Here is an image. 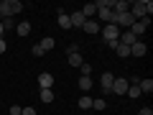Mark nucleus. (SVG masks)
Instances as JSON below:
<instances>
[{
  "label": "nucleus",
  "mask_w": 153,
  "mask_h": 115,
  "mask_svg": "<svg viewBox=\"0 0 153 115\" xmlns=\"http://www.w3.org/2000/svg\"><path fill=\"white\" fill-rule=\"evenodd\" d=\"M153 13V3L151 0H138V3H130V16L135 21H143V18H151Z\"/></svg>",
  "instance_id": "f257e3e1"
},
{
  "label": "nucleus",
  "mask_w": 153,
  "mask_h": 115,
  "mask_svg": "<svg viewBox=\"0 0 153 115\" xmlns=\"http://www.w3.org/2000/svg\"><path fill=\"white\" fill-rule=\"evenodd\" d=\"M21 10H23L21 0H3V3H0V13H3V18H16Z\"/></svg>",
  "instance_id": "f03ea898"
},
{
  "label": "nucleus",
  "mask_w": 153,
  "mask_h": 115,
  "mask_svg": "<svg viewBox=\"0 0 153 115\" xmlns=\"http://www.w3.org/2000/svg\"><path fill=\"white\" fill-rule=\"evenodd\" d=\"M148 26H151V18H143V21H135L133 23V28H130V33L135 38H143V33L148 31Z\"/></svg>",
  "instance_id": "7ed1b4c3"
},
{
  "label": "nucleus",
  "mask_w": 153,
  "mask_h": 115,
  "mask_svg": "<svg viewBox=\"0 0 153 115\" xmlns=\"http://www.w3.org/2000/svg\"><path fill=\"white\" fill-rule=\"evenodd\" d=\"M100 31H102V38H105V41H115V38L120 36V28H117V26H112V23L102 26Z\"/></svg>",
  "instance_id": "20e7f679"
},
{
  "label": "nucleus",
  "mask_w": 153,
  "mask_h": 115,
  "mask_svg": "<svg viewBox=\"0 0 153 115\" xmlns=\"http://www.w3.org/2000/svg\"><path fill=\"white\" fill-rule=\"evenodd\" d=\"M128 87H130V84H128V79H123V77H115L112 90H110V92H112V95H125Z\"/></svg>",
  "instance_id": "39448f33"
},
{
  "label": "nucleus",
  "mask_w": 153,
  "mask_h": 115,
  "mask_svg": "<svg viewBox=\"0 0 153 115\" xmlns=\"http://www.w3.org/2000/svg\"><path fill=\"white\" fill-rule=\"evenodd\" d=\"M146 54H148V44L143 38H138L135 44L130 46V56H146Z\"/></svg>",
  "instance_id": "423d86ee"
},
{
  "label": "nucleus",
  "mask_w": 153,
  "mask_h": 115,
  "mask_svg": "<svg viewBox=\"0 0 153 115\" xmlns=\"http://www.w3.org/2000/svg\"><path fill=\"white\" fill-rule=\"evenodd\" d=\"M38 87H41V90H51V87H54V74L41 72V74H38Z\"/></svg>",
  "instance_id": "0eeeda50"
},
{
  "label": "nucleus",
  "mask_w": 153,
  "mask_h": 115,
  "mask_svg": "<svg viewBox=\"0 0 153 115\" xmlns=\"http://www.w3.org/2000/svg\"><path fill=\"white\" fill-rule=\"evenodd\" d=\"M128 10H130V3H125V0H112V13H115V16L128 13Z\"/></svg>",
  "instance_id": "6e6552de"
},
{
  "label": "nucleus",
  "mask_w": 153,
  "mask_h": 115,
  "mask_svg": "<svg viewBox=\"0 0 153 115\" xmlns=\"http://www.w3.org/2000/svg\"><path fill=\"white\" fill-rule=\"evenodd\" d=\"M112 82H115V77L110 74V72H105V74H102V79H100V84H102L105 95H110V90H112Z\"/></svg>",
  "instance_id": "1a4fd4ad"
},
{
  "label": "nucleus",
  "mask_w": 153,
  "mask_h": 115,
  "mask_svg": "<svg viewBox=\"0 0 153 115\" xmlns=\"http://www.w3.org/2000/svg\"><path fill=\"white\" fill-rule=\"evenodd\" d=\"M100 23L94 21V18H89V21H84V26H82V31H87V33H100Z\"/></svg>",
  "instance_id": "9d476101"
},
{
  "label": "nucleus",
  "mask_w": 153,
  "mask_h": 115,
  "mask_svg": "<svg viewBox=\"0 0 153 115\" xmlns=\"http://www.w3.org/2000/svg\"><path fill=\"white\" fill-rule=\"evenodd\" d=\"M69 23H71V28H82V26H84V16H82L79 10L71 13V16H69Z\"/></svg>",
  "instance_id": "9b49d317"
},
{
  "label": "nucleus",
  "mask_w": 153,
  "mask_h": 115,
  "mask_svg": "<svg viewBox=\"0 0 153 115\" xmlns=\"http://www.w3.org/2000/svg\"><path fill=\"white\" fill-rule=\"evenodd\" d=\"M66 64H69V66H82L84 59H82V54H79V51H76V54H66Z\"/></svg>",
  "instance_id": "f8f14e48"
},
{
  "label": "nucleus",
  "mask_w": 153,
  "mask_h": 115,
  "mask_svg": "<svg viewBox=\"0 0 153 115\" xmlns=\"http://www.w3.org/2000/svg\"><path fill=\"white\" fill-rule=\"evenodd\" d=\"M79 13L84 16V21H89L92 16H97V8H94V3H87V5H84V8H82Z\"/></svg>",
  "instance_id": "ddd939ff"
},
{
  "label": "nucleus",
  "mask_w": 153,
  "mask_h": 115,
  "mask_svg": "<svg viewBox=\"0 0 153 115\" xmlns=\"http://www.w3.org/2000/svg\"><path fill=\"white\" fill-rule=\"evenodd\" d=\"M16 33H18V36H28V33H31V23H28V21L16 23Z\"/></svg>",
  "instance_id": "4468645a"
},
{
  "label": "nucleus",
  "mask_w": 153,
  "mask_h": 115,
  "mask_svg": "<svg viewBox=\"0 0 153 115\" xmlns=\"http://www.w3.org/2000/svg\"><path fill=\"white\" fill-rule=\"evenodd\" d=\"M54 44H56V41H54V38H51V36H44V38H41V41H38V46H41V49H44V51H51V49H54Z\"/></svg>",
  "instance_id": "2eb2a0df"
},
{
  "label": "nucleus",
  "mask_w": 153,
  "mask_h": 115,
  "mask_svg": "<svg viewBox=\"0 0 153 115\" xmlns=\"http://www.w3.org/2000/svg\"><path fill=\"white\" fill-rule=\"evenodd\" d=\"M138 87H140V92H153V79H151V77H146V79L138 82Z\"/></svg>",
  "instance_id": "dca6fc26"
},
{
  "label": "nucleus",
  "mask_w": 153,
  "mask_h": 115,
  "mask_svg": "<svg viewBox=\"0 0 153 115\" xmlns=\"http://www.w3.org/2000/svg\"><path fill=\"white\" fill-rule=\"evenodd\" d=\"M38 97H41V102H54V90H41V92H38Z\"/></svg>",
  "instance_id": "f3484780"
},
{
  "label": "nucleus",
  "mask_w": 153,
  "mask_h": 115,
  "mask_svg": "<svg viewBox=\"0 0 153 115\" xmlns=\"http://www.w3.org/2000/svg\"><path fill=\"white\" fill-rule=\"evenodd\" d=\"M125 95H128V97H130V100H138V97H140L143 92H140V87H138V84H130V87H128V92H125Z\"/></svg>",
  "instance_id": "a211bd4d"
},
{
  "label": "nucleus",
  "mask_w": 153,
  "mask_h": 115,
  "mask_svg": "<svg viewBox=\"0 0 153 115\" xmlns=\"http://www.w3.org/2000/svg\"><path fill=\"white\" fill-rule=\"evenodd\" d=\"M59 26L64 28V31H69V28H71V23H69V16H66L64 10H59Z\"/></svg>",
  "instance_id": "6ab92c4d"
},
{
  "label": "nucleus",
  "mask_w": 153,
  "mask_h": 115,
  "mask_svg": "<svg viewBox=\"0 0 153 115\" xmlns=\"http://www.w3.org/2000/svg\"><path fill=\"white\" fill-rule=\"evenodd\" d=\"M76 105H79L82 110H92V97H89V95H84V97H79V102H76Z\"/></svg>",
  "instance_id": "aec40b11"
},
{
  "label": "nucleus",
  "mask_w": 153,
  "mask_h": 115,
  "mask_svg": "<svg viewBox=\"0 0 153 115\" xmlns=\"http://www.w3.org/2000/svg\"><path fill=\"white\" fill-rule=\"evenodd\" d=\"M79 90L89 92V90H92V79H89V77H79Z\"/></svg>",
  "instance_id": "412c9836"
},
{
  "label": "nucleus",
  "mask_w": 153,
  "mask_h": 115,
  "mask_svg": "<svg viewBox=\"0 0 153 115\" xmlns=\"http://www.w3.org/2000/svg\"><path fill=\"white\" fill-rule=\"evenodd\" d=\"M115 54H117V56H120V59H125V56H130V49H128V46H117V49H115Z\"/></svg>",
  "instance_id": "4be33fe9"
},
{
  "label": "nucleus",
  "mask_w": 153,
  "mask_h": 115,
  "mask_svg": "<svg viewBox=\"0 0 153 115\" xmlns=\"http://www.w3.org/2000/svg\"><path fill=\"white\" fill-rule=\"evenodd\" d=\"M3 28H16V18H3Z\"/></svg>",
  "instance_id": "5701e85b"
},
{
  "label": "nucleus",
  "mask_w": 153,
  "mask_h": 115,
  "mask_svg": "<svg viewBox=\"0 0 153 115\" xmlns=\"http://www.w3.org/2000/svg\"><path fill=\"white\" fill-rule=\"evenodd\" d=\"M79 69H82V77H89V72H92V64H89V61H84Z\"/></svg>",
  "instance_id": "b1692460"
},
{
  "label": "nucleus",
  "mask_w": 153,
  "mask_h": 115,
  "mask_svg": "<svg viewBox=\"0 0 153 115\" xmlns=\"http://www.w3.org/2000/svg\"><path fill=\"white\" fill-rule=\"evenodd\" d=\"M92 108H94V110H105V100H102V97L92 100Z\"/></svg>",
  "instance_id": "393cba45"
},
{
  "label": "nucleus",
  "mask_w": 153,
  "mask_h": 115,
  "mask_svg": "<svg viewBox=\"0 0 153 115\" xmlns=\"http://www.w3.org/2000/svg\"><path fill=\"white\" fill-rule=\"evenodd\" d=\"M31 54H33V56H44V54H46V51H44V49H41V46H38V44H36V46H33V49H31Z\"/></svg>",
  "instance_id": "a878e982"
},
{
  "label": "nucleus",
  "mask_w": 153,
  "mask_h": 115,
  "mask_svg": "<svg viewBox=\"0 0 153 115\" xmlns=\"http://www.w3.org/2000/svg\"><path fill=\"white\" fill-rule=\"evenodd\" d=\"M79 51V44H69V49H66V54H76Z\"/></svg>",
  "instance_id": "bb28decb"
},
{
  "label": "nucleus",
  "mask_w": 153,
  "mask_h": 115,
  "mask_svg": "<svg viewBox=\"0 0 153 115\" xmlns=\"http://www.w3.org/2000/svg\"><path fill=\"white\" fill-rule=\"evenodd\" d=\"M21 110H23L21 105H10V115H21Z\"/></svg>",
  "instance_id": "cd10ccee"
},
{
  "label": "nucleus",
  "mask_w": 153,
  "mask_h": 115,
  "mask_svg": "<svg viewBox=\"0 0 153 115\" xmlns=\"http://www.w3.org/2000/svg\"><path fill=\"white\" fill-rule=\"evenodd\" d=\"M138 115H153V110L151 108H140V110H138Z\"/></svg>",
  "instance_id": "c85d7f7f"
},
{
  "label": "nucleus",
  "mask_w": 153,
  "mask_h": 115,
  "mask_svg": "<svg viewBox=\"0 0 153 115\" xmlns=\"http://www.w3.org/2000/svg\"><path fill=\"white\" fill-rule=\"evenodd\" d=\"M21 115H36V110H33V108H23Z\"/></svg>",
  "instance_id": "c756f323"
},
{
  "label": "nucleus",
  "mask_w": 153,
  "mask_h": 115,
  "mask_svg": "<svg viewBox=\"0 0 153 115\" xmlns=\"http://www.w3.org/2000/svg\"><path fill=\"white\" fill-rule=\"evenodd\" d=\"M117 46H120V41H117V38H115V41H107V49H117Z\"/></svg>",
  "instance_id": "7c9ffc66"
},
{
  "label": "nucleus",
  "mask_w": 153,
  "mask_h": 115,
  "mask_svg": "<svg viewBox=\"0 0 153 115\" xmlns=\"http://www.w3.org/2000/svg\"><path fill=\"white\" fill-rule=\"evenodd\" d=\"M5 49H8V44H5V38H0V54H5Z\"/></svg>",
  "instance_id": "2f4dec72"
},
{
  "label": "nucleus",
  "mask_w": 153,
  "mask_h": 115,
  "mask_svg": "<svg viewBox=\"0 0 153 115\" xmlns=\"http://www.w3.org/2000/svg\"><path fill=\"white\" fill-rule=\"evenodd\" d=\"M3 36H5V28H3V23H0V38H3Z\"/></svg>",
  "instance_id": "473e14b6"
},
{
  "label": "nucleus",
  "mask_w": 153,
  "mask_h": 115,
  "mask_svg": "<svg viewBox=\"0 0 153 115\" xmlns=\"http://www.w3.org/2000/svg\"><path fill=\"white\" fill-rule=\"evenodd\" d=\"M0 23H3V13H0Z\"/></svg>",
  "instance_id": "72a5a7b5"
}]
</instances>
